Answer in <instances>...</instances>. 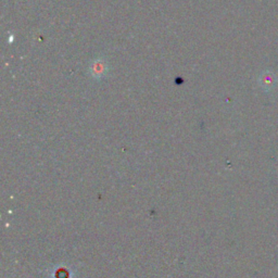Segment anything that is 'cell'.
I'll use <instances>...</instances> for the list:
<instances>
[{"label": "cell", "mask_w": 278, "mask_h": 278, "mask_svg": "<svg viewBox=\"0 0 278 278\" xmlns=\"http://www.w3.org/2000/svg\"><path fill=\"white\" fill-rule=\"evenodd\" d=\"M109 65L107 61L103 58L95 59L89 65V73L95 80H101L104 79L108 74Z\"/></svg>", "instance_id": "cell-1"}]
</instances>
